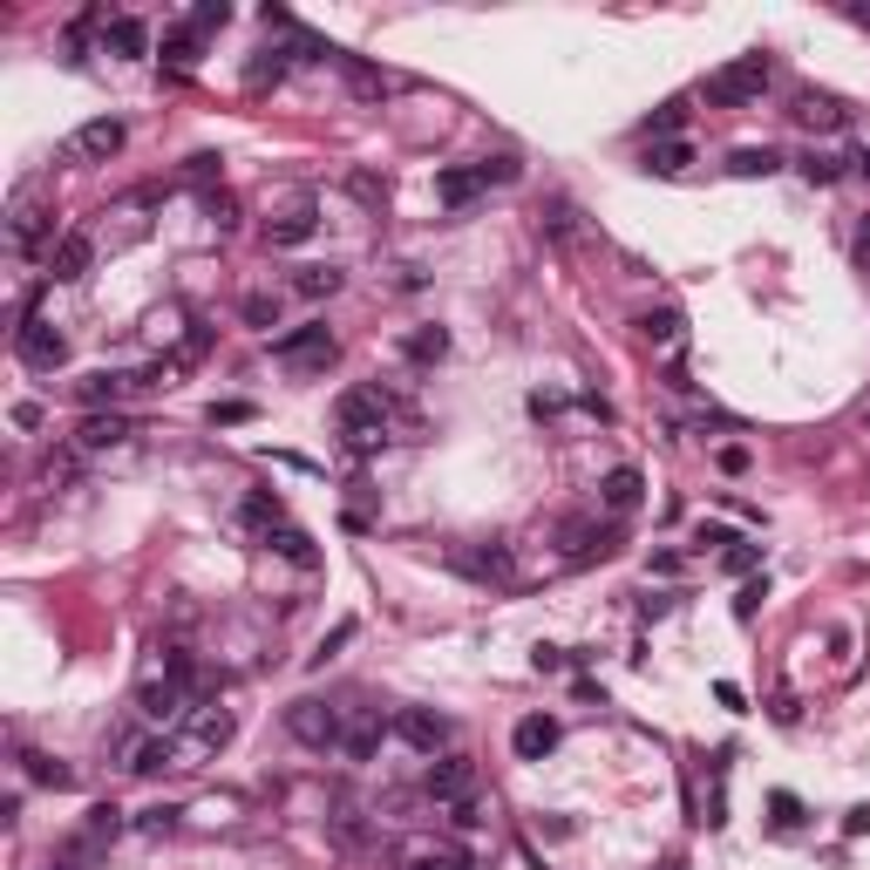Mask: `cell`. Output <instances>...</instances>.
Here are the masks:
<instances>
[{"label":"cell","instance_id":"ffe728a7","mask_svg":"<svg viewBox=\"0 0 870 870\" xmlns=\"http://www.w3.org/2000/svg\"><path fill=\"white\" fill-rule=\"evenodd\" d=\"M477 191H483V177H477V164H456V171H435V205H449V211H469V205H477Z\"/></svg>","mask_w":870,"mask_h":870},{"label":"cell","instance_id":"8fae6325","mask_svg":"<svg viewBox=\"0 0 870 870\" xmlns=\"http://www.w3.org/2000/svg\"><path fill=\"white\" fill-rule=\"evenodd\" d=\"M394 735H402L415 755H428V762L449 748V721L435 715V707H402V715H394Z\"/></svg>","mask_w":870,"mask_h":870},{"label":"cell","instance_id":"f6af8a7d","mask_svg":"<svg viewBox=\"0 0 870 870\" xmlns=\"http://www.w3.org/2000/svg\"><path fill=\"white\" fill-rule=\"evenodd\" d=\"M762 599H769V578H748V585H741V599H735V619H755Z\"/></svg>","mask_w":870,"mask_h":870},{"label":"cell","instance_id":"681fc988","mask_svg":"<svg viewBox=\"0 0 870 870\" xmlns=\"http://www.w3.org/2000/svg\"><path fill=\"white\" fill-rule=\"evenodd\" d=\"M803 177L809 184H837V164H829V156H803Z\"/></svg>","mask_w":870,"mask_h":870},{"label":"cell","instance_id":"d6a6232c","mask_svg":"<svg viewBox=\"0 0 870 870\" xmlns=\"http://www.w3.org/2000/svg\"><path fill=\"white\" fill-rule=\"evenodd\" d=\"M687 164H694V150H687V143H660V150L646 156V171H653V177H681Z\"/></svg>","mask_w":870,"mask_h":870},{"label":"cell","instance_id":"f1b7e54d","mask_svg":"<svg viewBox=\"0 0 870 870\" xmlns=\"http://www.w3.org/2000/svg\"><path fill=\"white\" fill-rule=\"evenodd\" d=\"M402 354H409L415 368H428V361H443V354H449V334H443V327H415V334L402 340Z\"/></svg>","mask_w":870,"mask_h":870},{"label":"cell","instance_id":"8992f818","mask_svg":"<svg viewBox=\"0 0 870 870\" xmlns=\"http://www.w3.org/2000/svg\"><path fill=\"white\" fill-rule=\"evenodd\" d=\"M14 354H21V368L34 374H55L68 361V340L48 327V320H34V313H21V327H14Z\"/></svg>","mask_w":870,"mask_h":870},{"label":"cell","instance_id":"7402d4cb","mask_svg":"<svg viewBox=\"0 0 870 870\" xmlns=\"http://www.w3.org/2000/svg\"><path fill=\"white\" fill-rule=\"evenodd\" d=\"M640 340H646L653 354H681V347H687V320H681L674 306H660V313H646V320H640Z\"/></svg>","mask_w":870,"mask_h":870},{"label":"cell","instance_id":"e0dca14e","mask_svg":"<svg viewBox=\"0 0 870 870\" xmlns=\"http://www.w3.org/2000/svg\"><path fill=\"white\" fill-rule=\"evenodd\" d=\"M558 721H551V715H524L518 728H510V748H518V762H544L551 755V748H558Z\"/></svg>","mask_w":870,"mask_h":870},{"label":"cell","instance_id":"f907efd6","mask_svg":"<svg viewBox=\"0 0 870 870\" xmlns=\"http://www.w3.org/2000/svg\"><path fill=\"white\" fill-rule=\"evenodd\" d=\"M211 422H225V428H231V422H252V402H218Z\"/></svg>","mask_w":870,"mask_h":870},{"label":"cell","instance_id":"d4e9b609","mask_svg":"<svg viewBox=\"0 0 870 870\" xmlns=\"http://www.w3.org/2000/svg\"><path fill=\"white\" fill-rule=\"evenodd\" d=\"M313 231H320V211L300 205V211H286V218H272V225H265V246H280V252H286V246H306Z\"/></svg>","mask_w":870,"mask_h":870},{"label":"cell","instance_id":"9c48e42d","mask_svg":"<svg viewBox=\"0 0 870 870\" xmlns=\"http://www.w3.org/2000/svg\"><path fill=\"white\" fill-rule=\"evenodd\" d=\"M184 728H191V748H197V755H218V748H225L231 735H239V721H231V707H218V700H191Z\"/></svg>","mask_w":870,"mask_h":870},{"label":"cell","instance_id":"484cf974","mask_svg":"<svg viewBox=\"0 0 870 870\" xmlns=\"http://www.w3.org/2000/svg\"><path fill=\"white\" fill-rule=\"evenodd\" d=\"M177 755H184V748H177L171 735H150V741H137V748H130V775H156V769H177Z\"/></svg>","mask_w":870,"mask_h":870},{"label":"cell","instance_id":"7c38bea8","mask_svg":"<svg viewBox=\"0 0 870 870\" xmlns=\"http://www.w3.org/2000/svg\"><path fill=\"white\" fill-rule=\"evenodd\" d=\"M191 700H197V694H184L177 681H143V687H137V715L156 721V728H171V721L191 715Z\"/></svg>","mask_w":870,"mask_h":870},{"label":"cell","instance_id":"8d00e7d4","mask_svg":"<svg viewBox=\"0 0 870 870\" xmlns=\"http://www.w3.org/2000/svg\"><path fill=\"white\" fill-rule=\"evenodd\" d=\"M205 218L218 231H231V225H239V197H231V191H205Z\"/></svg>","mask_w":870,"mask_h":870},{"label":"cell","instance_id":"6da1fadb","mask_svg":"<svg viewBox=\"0 0 870 870\" xmlns=\"http://www.w3.org/2000/svg\"><path fill=\"white\" fill-rule=\"evenodd\" d=\"M334 422H340V443L354 456H374L388 443V394L381 388H347L334 402Z\"/></svg>","mask_w":870,"mask_h":870},{"label":"cell","instance_id":"52a82bcc","mask_svg":"<svg viewBox=\"0 0 870 870\" xmlns=\"http://www.w3.org/2000/svg\"><path fill=\"white\" fill-rule=\"evenodd\" d=\"M443 565L463 572V578H477V585H510V544H449L443 551Z\"/></svg>","mask_w":870,"mask_h":870},{"label":"cell","instance_id":"1f68e13d","mask_svg":"<svg viewBox=\"0 0 870 870\" xmlns=\"http://www.w3.org/2000/svg\"><path fill=\"white\" fill-rule=\"evenodd\" d=\"M116 829H123V809H116V803H96V809H89V829H83V844L96 850V844L116 837Z\"/></svg>","mask_w":870,"mask_h":870},{"label":"cell","instance_id":"6f0895ef","mask_svg":"<svg viewBox=\"0 0 870 870\" xmlns=\"http://www.w3.org/2000/svg\"><path fill=\"white\" fill-rule=\"evenodd\" d=\"M857 265H863V272H870V225H863V231H857Z\"/></svg>","mask_w":870,"mask_h":870},{"label":"cell","instance_id":"44dd1931","mask_svg":"<svg viewBox=\"0 0 870 870\" xmlns=\"http://www.w3.org/2000/svg\"><path fill=\"white\" fill-rule=\"evenodd\" d=\"M102 48H109L116 62H137V55L150 48V28H143L137 14H116V21H102Z\"/></svg>","mask_w":870,"mask_h":870},{"label":"cell","instance_id":"4316f807","mask_svg":"<svg viewBox=\"0 0 870 870\" xmlns=\"http://www.w3.org/2000/svg\"><path fill=\"white\" fill-rule=\"evenodd\" d=\"M239 524L265 537V531H280V524H286V503H280V497H265V490H252V497L239 503Z\"/></svg>","mask_w":870,"mask_h":870},{"label":"cell","instance_id":"4dcf8cb0","mask_svg":"<svg viewBox=\"0 0 870 870\" xmlns=\"http://www.w3.org/2000/svg\"><path fill=\"white\" fill-rule=\"evenodd\" d=\"M409 870H477L463 850H443V844H415L409 850Z\"/></svg>","mask_w":870,"mask_h":870},{"label":"cell","instance_id":"7dc6e473","mask_svg":"<svg viewBox=\"0 0 870 870\" xmlns=\"http://www.w3.org/2000/svg\"><path fill=\"white\" fill-rule=\"evenodd\" d=\"M681 130V102H666V109H653V123H646V137H674Z\"/></svg>","mask_w":870,"mask_h":870},{"label":"cell","instance_id":"e575fe53","mask_svg":"<svg viewBox=\"0 0 870 870\" xmlns=\"http://www.w3.org/2000/svg\"><path fill=\"white\" fill-rule=\"evenodd\" d=\"M340 68H347V83L361 89V96H388V75L381 68H368V62H354V55H340Z\"/></svg>","mask_w":870,"mask_h":870},{"label":"cell","instance_id":"9f6ffc18","mask_svg":"<svg viewBox=\"0 0 870 870\" xmlns=\"http://www.w3.org/2000/svg\"><path fill=\"white\" fill-rule=\"evenodd\" d=\"M844 829H850V837H863V829H870V803H857V809L844 816Z\"/></svg>","mask_w":870,"mask_h":870},{"label":"cell","instance_id":"7bdbcfd3","mask_svg":"<svg viewBox=\"0 0 870 870\" xmlns=\"http://www.w3.org/2000/svg\"><path fill=\"white\" fill-rule=\"evenodd\" d=\"M755 565H762V544H748V537L721 551V572H755Z\"/></svg>","mask_w":870,"mask_h":870},{"label":"cell","instance_id":"2e32d148","mask_svg":"<svg viewBox=\"0 0 870 870\" xmlns=\"http://www.w3.org/2000/svg\"><path fill=\"white\" fill-rule=\"evenodd\" d=\"M123 443H130V422L116 415V409H96V415H83V428H75V449H83V456L123 449Z\"/></svg>","mask_w":870,"mask_h":870},{"label":"cell","instance_id":"836d02e7","mask_svg":"<svg viewBox=\"0 0 870 870\" xmlns=\"http://www.w3.org/2000/svg\"><path fill=\"white\" fill-rule=\"evenodd\" d=\"M293 293H306V300H327V293H340V272H334V265H306L300 280H293Z\"/></svg>","mask_w":870,"mask_h":870},{"label":"cell","instance_id":"9a60e30c","mask_svg":"<svg viewBox=\"0 0 870 870\" xmlns=\"http://www.w3.org/2000/svg\"><path fill=\"white\" fill-rule=\"evenodd\" d=\"M123 143H130V130L116 123V116H96V123H83V130L68 137V150H75V156H89V164H109V156L123 150Z\"/></svg>","mask_w":870,"mask_h":870},{"label":"cell","instance_id":"c3c4849f","mask_svg":"<svg viewBox=\"0 0 870 870\" xmlns=\"http://www.w3.org/2000/svg\"><path fill=\"white\" fill-rule=\"evenodd\" d=\"M694 544H700V551H728V544H741V537H728L721 524H700V531H694Z\"/></svg>","mask_w":870,"mask_h":870},{"label":"cell","instance_id":"cb8c5ba5","mask_svg":"<svg viewBox=\"0 0 870 870\" xmlns=\"http://www.w3.org/2000/svg\"><path fill=\"white\" fill-rule=\"evenodd\" d=\"M796 123H803V130H844V123H850V109H844L837 96L803 89V96H796Z\"/></svg>","mask_w":870,"mask_h":870},{"label":"cell","instance_id":"30bf717a","mask_svg":"<svg viewBox=\"0 0 870 870\" xmlns=\"http://www.w3.org/2000/svg\"><path fill=\"white\" fill-rule=\"evenodd\" d=\"M394 721H381V707H347V721H340V748L334 755H347V762H368L374 748H381V735H388Z\"/></svg>","mask_w":870,"mask_h":870},{"label":"cell","instance_id":"3957f363","mask_svg":"<svg viewBox=\"0 0 870 870\" xmlns=\"http://www.w3.org/2000/svg\"><path fill=\"white\" fill-rule=\"evenodd\" d=\"M34 197H42V184H21V191H14V211H8V246H14L21 259L62 246V239H55V211H42Z\"/></svg>","mask_w":870,"mask_h":870},{"label":"cell","instance_id":"60d3db41","mask_svg":"<svg viewBox=\"0 0 870 870\" xmlns=\"http://www.w3.org/2000/svg\"><path fill=\"white\" fill-rule=\"evenodd\" d=\"M490 816H497V809H490V803H483V796H463V803H456V809H449V823H456V829H483V823H490Z\"/></svg>","mask_w":870,"mask_h":870},{"label":"cell","instance_id":"ac0fdd59","mask_svg":"<svg viewBox=\"0 0 870 870\" xmlns=\"http://www.w3.org/2000/svg\"><path fill=\"white\" fill-rule=\"evenodd\" d=\"M640 497H646V477L632 463H619V469H606V483H599V503L612 510V518H626V510H640Z\"/></svg>","mask_w":870,"mask_h":870},{"label":"cell","instance_id":"db71d44e","mask_svg":"<svg viewBox=\"0 0 870 870\" xmlns=\"http://www.w3.org/2000/svg\"><path fill=\"white\" fill-rule=\"evenodd\" d=\"M184 177H191V184H211V177H218V156H191Z\"/></svg>","mask_w":870,"mask_h":870},{"label":"cell","instance_id":"ab89813d","mask_svg":"<svg viewBox=\"0 0 870 870\" xmlns=\"http://www.w3.org/2000/svg\"><path fill=\"white\" fill-rule=\"evenodd\" d=\"M769 816H775V829H803V823H809V816H803V803L789 796V789H775V796H769Z\"/></svg>","mask_w":870,"mask_h":870},{"label":"cell","instance_id":"94428289","mask_svg":"<svg viewBox=\"0 0 870 870\" xmlns=\"http://www.w3.org/2000/svg\"><path fill=\"white\" fill-rule=\"evenodd\" d=\"M660 870H687V863H681V857H666V863H660Z\"/></svg>","mask_w":870,"mask_h":870},{"label":"cell","instance_id":"d590c367","mask_svg":"<svg viewBox=\"0 0 870 870\" xmlns=\"http://www.w3.org/2000/svg\"><path fill=\"white\" fill-rule=\"evenodd\" d=\"M164 62H177V68L197 62V28H171V34H164Z\"/></svg>","mask_w":870,"mask_h":870},{"label":"cell","instance_id":"bcb514c9","mask_svg":"<svg viewBox=\"0 0 870 870\" xmlns=\"http://www.w3.org/2000/svg\"><path fill=\"white\" fill-rule=\"evenodd\" d=\"M477 177H483V184H518V156H483Z\"/></svg>","mask_w":870,"mask_h":870},{"label":"cell","instance_id":"816d5d0a","mask_svg":"<svg viewBox=\"0 0 870 870\" xmlns=\"http://www.w3.org/2000/svg\"><path fill=\"white\" fill-rule=\"evenodd\" d=\"M715 463H721V469H728V477H748V449H741V443H728V449H721V456H715Z\"/></svg>","mask_w":870,"mask_h":870},{"label":"cell","instance_id":"d6986e66","mask_svg":"<svg viewBox=\"0 0 870 870\" xmlns=\"http://www.w3.org/2000/svg\"><path fill=\"white\" fill-rule=\"evenodd\" d=\"M130 388H137L130 374H109V368H96V374H83V381H75V402H83V409L96 415V409H116Z\"/></svg>","mask_w":870,"mask_h":870},{"label":"cell","instance_id":"b9f144b4","mask_svg":"<svg viewBox=\"0 0 870 870\" xmlns=\"http://www.w3.org/2000/svg\"><path fill=\"white\" fill-rule=\"evenodd\" d=\"M280 75H286V55L272 48V55H259V62L246 68V83H252V89H265V83H280Z\"/></svg>","mask_w":870,"mask_h":870},{"label":"cell","instance_id":"f546056e","mask_svg":"<svg viewBox=\"0 0 870 870\" xmlns=\"http://www.w3.org/2000/svg\"><path fill=\"white\" fill-rule=\"evenodd\" d=\"M728 171H735V177H775V171H782V156H775L769 143H762V150L748 143V150H735V156H728Z\"/></svg>","mask_w":870,"mask_h":870},{"label":"cell","instance_id":"91938a15","mask_svg":"<svg viewBox=\"0 0 870 870\" xmlns=\"http://www.w3.org/2000/svg\"><path fill=\"white\" fill-rule=\"evenodd\" d=\"M48 870H75V857H68V850H62V857H55V863H48Z\"/></svg>","mask_w":870,"mask_h":870},{"label":"cell","instance_id":"11a10c76","mask_svg":"<svg viewBox=\"0 0 870 870\" xmlns=\"http://www.w3.org/2000/svg\"><path fill=\"white\" fill-rule=\"evenodd\" d=\"M14 428H42V409H34V402H14Z\"/></svg>","mask_w":870,"mask_h":870},{"label":"cell","instance_id":"4fadbf2b","mask_svg":"<svg viewBox=\"0 0 870 870\" xmlns=\"http://www.w3.org/2000/svg\"><path fill=\"white\" fill-rule=\"evenodd\" d=\"M558 544H565V558H572V565H591V558H612V551H619V531H599L591 518H565Z\"/></svg>","mask_w":870,"mask_h":870},{"label":"cell","instance_id":"f35d334b","mask_svg":"<svg viewBox=\"0 0 870 870\" xmlns=\"http://www.w3.org/2000/svg\"><path fill=\"white\" fill-rule=\"evenodd\" d=\"M354 632H361V626H354V619H340V626L327 632V640H320V646H313V653H306V666H327V660H334V653H340V646L354 640Z\"/></svg>","mask_w":870,"mask_h":870},{"label":"cell","instance_id":"5bb4252c","mask_svg":"<svg viewBox=\"0 0 870 870\" xmlns=\"http://www.w3.org/2000/svg\"><path fill=\"white\" fill-rule=\"evenodd\" d=\"M89 265H96V239L89 231H62V246L48 252V280L75 286V280H89Z\"/></svg>","mask_w":870,"mask_h":870},{"label":"cell","instance_id":"603a6c76","mask_svg":"<svg viewBox=\"0 0 870 870\" xmlns=\"http://www.w3.org/2000/svg\"><path fill=\"white\" fill-rule=\"evenodd\" d=\"M259 544H265V551H280V558H286V565H300V572H313V565H320V544H313V537H306L300 524H280V531H265Z\"/></svg>","mask_w":870,"mask_h":870},{"label":"cell","instance_id":"7a4b0ae2","mask_svg":"<svg viewBox=\"0 0 870 870\" xmlns=\"http://www.w3.org/2000/svg\"><path fill=\"white\" fill-rule=\"evenodd\" d=\"M762 96H769V55H741V62L707 75V102H715V109H748Z\"/></svg>","mask_w":870,"mask_h":870},{"label":"cell","instance_id":"83f0119b","mask_svg":"<svg viewBox=\"0 0 870 870\" xmlns=\"http://www.w3.org/2000/svg\"><path fill=\"white\" fill-rule=\"evenodd\" d=\"M21 769H28V782H42V789H75V769L68 762H55V755H21Z\"/></svg>","mask_w":870,"mask_h":870},{"label":"cell","instance_id":"680465c9","mask_svg":"<svg viewBox=\"0 0 870 870\" xmlns=\"http://www.w3.org/2000/svg\"><path fill=\"white\" fill-rule=\"evenodd\" d=\"M850 21H857V28H870V0H857V8H850Z\"/></svg>","mask_w":870,"mask_h":870},{"label":"cell","instance_id":"74e56055","mask_svg":"<svg viewBox=\"0 0 870 870\" xmlns=\"http://www.w3.org/2000/svg\"><path fill=\"white\" fill-rule=\"evenodd\" d=\"M246 327H280V300H272V293H246Z\"/></svg>","mask_w":870,"mask_h":870},{"label":"cell","instance_id":"f5cc1de1","mask_svg":"<svg viewBox=\"0 0 870 870\" xmlns=\"http://www.w3.org/2000/svg\"><path fill=\"white\" fill-rule=\"evenodd\" d=\"M531 666H537V674H558V666H565V646H537Z\"/></svg>","mask_w":870,"mask_h":870},{"label":"cell","instance_id":"ee69618b","mask_svg":"<svg viewBox=\"0 0 870 870\" xmlns=\"http://www.w3.org/2000/svg\"><path fill=\"white\" fill-rule=\"evenodd\" d=\"M225 21H231L225 0H197V8H191V28H197V34H211V28H225Z\"/></svg>","mask_w":870,"mask_h":870},{"label":"cell","instance_id":"277c9868","mask_svg":"<svg viewBox=\"0 0 870 870\" xmlns=\"http://www.w3.org/2000/svg\"><path fill=\"white\" fill-rule=\"evenodd\" d=\"M334 334L327 327H293V334H280V340H272V361H280V368H293V374H327L334 368Z\"/></svg>","mask_w":870,"mask_h":870},{"label":"cell","instance_id":"ba28073f","mask_svg":"<svg viewBox=\"0 0 870 870\" xmlns=\"http://www.w3.org/2000/svg\"><path fill=\"white\" fill-rule=\"evenodd\" d=\"M422 789H428V803L456 809L463 796H477V762H469V755H443V762H428Z\"/></svg>","mask_w":870,"mask_h":870},{"label":"cell","instance_id":"5b68a950","mask_svg":"<svg viewBox=\"0 0 870 870\" xmlns=\"http://www.w3.org/2000/svg\"><path fill=\"white\" fill-rule=\"evenodd\" d=\"M340 721H347V707H327V700H293L286 707V735L300 748H320V755L340 748Z\"/></svg>","mask_w":870,"mask_h":870}]
</instances>
